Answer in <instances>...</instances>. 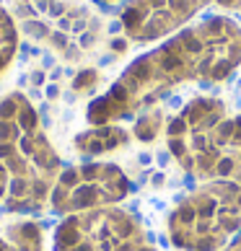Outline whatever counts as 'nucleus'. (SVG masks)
Instances as JSON below:
<instances>
[{"instance_id": "f257e3e1", "label": "nucleus", "mask_w": 241, "mask_h": 251, "mask_svg": "<svg viewBox=\"0 0 241 251\" xmlns=\"http://www.w3.org/2000/svg\"><path fill=\"white\" fill-rule=\"evenodd\" d=\"M0 163L11 179L3 202L11 212L39 210L62 174L60 155L50 145L34 106L18 91L0 101Z\"/></svg>"}, {"instance_id": "f03ea898", "label": "nucleus", "mask_w": 241, "mask_h": 251, "mask_svg": "<svg viewBox=\"0 0 241 251\" xmlns=\"http://www.w3.org/2000/svg\"><path fill=\"white\" fill-rule=\"evenodd\" d=\"M125 194V179L112 166L86 163L68 169L57 176L54 189L50 194L54 212H86L96 204L119 200Z\"/></svg>"}, {"instance_id": "7ed1b4c3", "label": "nucleus", "mask_w": 241, "mask_h": 251, "mask_svg": "<svg viewBox=\"0 0 241 251\" xmlns=\"http://www.w3.org/2000/svg\"><path fill=\"white\" fill-rule=\"evenodd\" d=\"M5 241L16 251H42V228L31 220H18L5 226Z\"/></svg>"}, {"instance_id": "20e7f679", "label": "nucleus", "mask_w": 241, "mask_h": 251, "mask_svg": "<svg viewBox=\"0 0 241 251\" xmlns=\"http://www.w3.org/2000/svg\"><path fill=\"white\" fill-rule=\"evenodd\" d=\"M18 47V31H16V24L13 18L8 16V11L0 5V75L5 73V68L11 65L13 54Z\"/></svg>"}, {"instance_id": "39448f33", "label": "nucleus", "mask_w": 241, "mask_h": 251, "mask_svg": "<svg viewBox=\"0 0 241 251\" xmlns=\"http://www.w3.org/2000/svg\"><path fill=\"white\" fill-rule=\"evenodd\" d=\"M122 132L114 127H101V129H94V132H86L78 137V151L83 153H101V151H109L112 145H117L122 140Z\"/></svg>"}, {"instance_id": "423d86ee", "label": "nucleus", "mask_w": 241, "mask_h": 251, "mask_svg": "<svg viewBox=\"0 0 241 251\" xmlns=\"http://www.w3.org/2000/svg\"><path fill=\"white\" fill-rule=\"evenodd\" d=\"M8 187H11V179H8L5 166L0 163V202H5V197H8Z\"/></svg>"}, {"instance_id": "0eeeda50", "label": "nucleus", "mask_w": 241, "mask_h": 251, "mask_svg": "<svg viewBox=\"0 0 241 251\" xmlns=\"http://www.w3.org/2000/svg\"><path fill=\"white\" fill-rule=\"evenodd\" d=\"M0 251H16V249H13L11 244H8V241H5L3 236H0Z\"/></svg>"}]
</instances>
